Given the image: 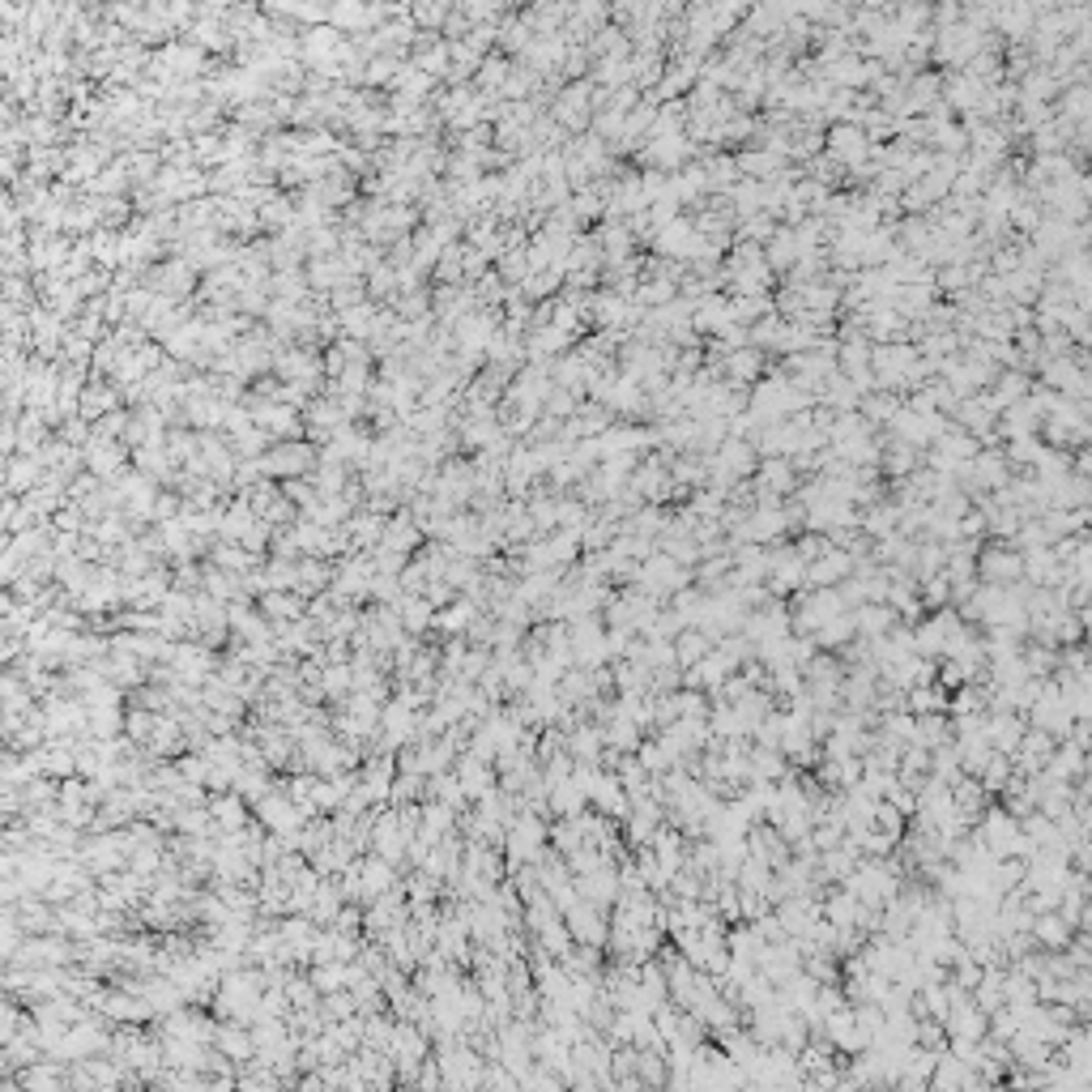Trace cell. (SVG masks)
I'll return each mask as SVG.
<instances>
[{
  "label": "cell",
  "mask_w": 1092,
  "mask_h": 1092,
  "mask_svg": "<svg viewBox=\"0 0 1092 1092\" xmlns=\"http://www.w3.org/2000/svg\"><path fill=\"white\" fill-rule=\"evenodd\" d=\"M341 896H346V892H341V884H328V879H324V884L316 888V896H312V909H308L312 922H337Z\"/></svg>",
  "instance_id": "cell-6"
},
{
  "label": "cell",
  "mask_w": 1092,
  "mask_h": 1092,
  "mask_svg": "<svg viewBox=\"0 0 1092 1092\" xmlns=\"http://www.w3.org/2000/svg\"><path fill=\"white\" fill-rule=\"evenodd\" d=\"M214 1050H222L231 1063H257V1041H252V1028H239V1024H218Z\"/></svg>",
  "instance_id": "cell-1"
},
{
  "label": "cell",
  "mask_w": 1092,
  "mask_h": 1092,
  "mask_svg": "<svg viewBox=\"0 0 1092 1092\" xmlns=\"http://www.w3.org/2000/svg\"><path fill=\"white\" fill-rule=\"evenodd\" d=\"M158 287L162 291H184L188 282H192V274H188V265H167V269H158Z\"/></svg>",
  "instance_id": "cell-19"
},
{
  "label": "cell",
  "mask_w": 1092,
  "mask_h": 1092,
  "mask_svg": "<svg viewBox=\"0 0 1092 1092\" xmlns=\"http://www.w3.org/2000/svg\"><path fill=\"white\" fill-rule=\"evenodd\" d=\"M86 457H90V470L103 474V478H115L119 461H124V453H119V448H111L107 440H103V448H98V440H94V444L86 448Z\"/></svg>",
  "instance_id": "cell-11"
},
{
  "label": "cell",
  "mask_w": 1092,
  "mask_h": 1092,
  "mask_svg": "<svg viewBox=\"0 0 1092 1092\" xmlns=\"http://www.w3.org/2000/svg\"><path fill=\"white\" fill-rule=\"evenodd\" d=\"M209 811H214V824L222 828V832H244V824H248V806H244V794H218L214 802H209Z\"/></svg>",
  "instance_id": "cell-4"
},
{
  "label": "cell",
  "mask_w": 1092,
  "mask_h": 1092,
  "mask_svg": "<svg viewBox=\"0 0 1092 1092\" xmlns=\"http://www.w3.org/2000/svg\"><path fill=\"white\" fill-rule=\"evenodd\" d=\"M470 623H474V602H457V606H448L444 615H436L440 632H470Z\"/></svg>",
  "instance_id": "cell-12"
},
{
  "label": "cell",
  "mask_w": 1092,
  "mask_h": 1092,
  "mask_svg": "<svg viewBox=\"0 0 1092 1092\" xmlns=\"http://www.w3.org/2000/svg\"><path fill=\"white\" fill-rule=\"evenodd\" d=\"M324 580H333V572H328V563L320 555H312V559L299 563V593H303V597L308 593H320Z\"/></svg>",
  "instance_id": "cell-10"
},
{
  "label": "cell",
  "mask_w": 1092,
  "mask_h": 1092,
  "mask_svg": "<svg viewBox=\"0 0 1092 1092\" xmlns=\"http://www.w3.org/2000/svg\"><path fill=\"white\" fill-rule=\"evenodd\" d=\"M287 994H291V1003H295V1007H316L320 985L312 981V977H291V981H287Z\"/></svg>",
  "instance_id": "cell-15"
},
{
  "label": "cell",
  "mask_w": 1092,
  "mask_h": 1092,
  "mask_svg": "<svg viewBox=\"0 0 1092 1092\" xmlns=\"http://www.w3.org/2000/svg\"><path fill=\"white\" fill-rule=\"evenodd\" d=\"M418 18H423V22H436L440 9H436V5H418Z\"/></svg>",
  "instance_id": "cell-23"
},
{
  "label": "cell",
  "mask_w": 1092,
  "mask_h": 1092,
  "mask_svg": "<svg viewBox=\"0 0 1092 1092\" xmlns=\"http://www.w3.org/2000/svg\"><path fill=\"white\" fill-rule=\"evenodd\" d=\"M43 478H39V461L30 457V461H13V470H9V487L13 491H26V487H39Z\"/></svg>",
  "instance_id": "cell-14"
},
{
  "label": "cell",
  "mask_w": 1092,
  "mask_h": 1092,
  "mask_svg": "<svg viewBox=\"0 0 1092 1092\" xmlns=\"http://www.w3.org/2000/svg\"><path fill=\"white\" fill-rule=\"evenodd\" d=\"M252 418H257V423H261L265 431H295V418H291V410H287V406H278V401H274V406H257V414H252Z\"/></svg>",
  "instance_id": "cell-13"
},
{
  "label": "cell",
  "mask_w": 1092,
  "mask_h": 1092,
  "mask_svg": "<svg viewBox=\"0 0 1092 1092\" xmlns=\"http://www.w3.org/2000/svg\"><path fill=\"white\" fill-rule=\"evenodd\" d=\"M111 401H115V397L107 393V388L94 384V388H86V397H82V414H86V418H98V414L111 410Z\"/></svg>",
  "instance_id": "cell-17"
},
{
  "label": "cell",
  "mask_w": 1092,
  "mask_h": 1092,
  "mask_svg": "<svg viewBox=\"0 0 1092 1092\" xmlns=\"http://www.w3.org/2000/svg\"><path fill=\"white\" fill-rule=\"evenodd\" d=\"M414 542H418L414 521H410V517H393V521H388V529H384V542H380V546H388V550H401V555H410V550H414Z\"/></svg>",
  "instance_id": "cell-9"
},
{
  "label": "cell",
  "mask_w": 1092,
  "mask_h": 1092,
  "mask_svg": "<svg viewBox=\"0 0 1092 1092\" xmlns=\"http://www.w3.org/2000/svg\"><path fill=\"white\" fill-rule=\"evenodd\" d=\"M431 597L427 593H410V597H401L397 610H401V623H406V632H427L431 623H436V615H431Z\"/></svg>",
  "instance_id": "cell-5"
},
{
  "label": "cell",
  "mask_w": 1092,
  "mask_h": 1092,
  "mask_svg": "<svg viewBox=\"0 0 1092 1092\" xmlns=\"http://www.w3.org/2000/svg\"><path fill=\"white\" fill-rule=\"evenodd\" d=\"M457 776H461V785H466V794L470 798H483L496 789V772H491V759H478L474 751L457 764Z\"/></svg>",
  "instance_id": "cell-3"
},
{
  "label": "cell",
  "mask_w": 1092,
  "mask_h": 1092,
  "mask_svg": "<svg viewBox=\"0 0 1092 1092\" xmlns=\"http://www.w3.org/2000/svg\"><path fill=\"white\" fill-rule=\"evenodd\" d=\"M333 18H337V22H346V26H363V22H367V9H363V5H354V0H341V5L333 9Z\"/></svg>",
  "instance_id": "cell-20"
},
{
  "label": "cell",
  "mask_w": 1092,
  "mask_h": 1092,
  "mask_svg": "<svg viewBox=\"0 0 1092 1092\" xmlns=\"http://www.w3.org/2000/svg\"><path fill=\"white\" fill-rule=\"evenodd\" d=\"M350 538H354V546H376V542H384V517L376 513V508H371V513H363V517H350Z\"/></svg>",
  "instance_id": "cell-7"
},
{
  "label": "cell",
  "mask_w": 1092,
  "mask_h": 1092,
  "mask_svg": "<svg viewBox=\"0 0 1092 1092\" xmlns=\"http://www.w3.org/2000/svg\"><path fill=\"white\" fill-rule=\"evenodd\" d=\"M154 722H158L154 713L137 709V713H128V717H124V734H128V738H137V743H149V734H154Z\"/></svg>",
  "instance_id": "cell-16"
},
{
  "label": "cell",
  "mask_w": 1092,
  "mask_h": 1092,
  "mask_svg": "<svg viewBox=\"0 0 1092 1092\" xmlns=\"http://www.w3.org/2000/svg\"><path fill=\"white\" fill-rule=\"evenodd\" d=\"M529 517H533V525H538V529H546V525H555V504H550V500H542V496H538V500L529 504Z\"/></svg>",
  "instance_id": "cell-21"
},
{
  "label": "cell",
  "mask_w": 1092,
  "mask_h": 1092,
  "mask_svg": "<svg viewBox=\"0 0 1092 1092\" xmlns=\"http://www.w3.org/2000/svg\"><path fill=\"white\" fill-rule=\"evenodd\" d=\"M308 461H312V448H308V444H282V448H274V453L261 457V470H265V474H287V478H295V474L308 470Z\"/></svg>",
  "instance_id": "cell-2"
},
{
  "label": "cell",
  "mask_w": 1092,
  "mask_h": 1092,
  "mask_svg": "<svg viewBox=\"0 0 1092 1092\" xmlns=\"http://www.w3.org/2000/svg\"><path fill=\"white\" fill-rule=\"evenodd\" d=\"M483 1084H496V1088H513V1084H517V1075H508V1071H500V1067H491V1071H483Z\"/></svg>",
  "instance_id": "cell-22"
},
{
  "label": "cell",
  "mask_w": 1092,
  "mask_h": 1092,
  "mask_svg": "<svg viewBox=\"0 0 1092 1092\" xmlns=\"http://www.w3.org/2000/svg\"><path fill=\"white\" fill-rule=\"evenodd\" d=\"M209 559H214V567H231V572H252V567H257V550H248L244 542H239V546H214V550H209Z\"/></svg>",
  "instance_id": "cell-8"
},
{
  "label": "cell",
  "mask_w": 1092,
  "mask_h": 1092,
  "mask_svg": "<svg viewBox=\"0 0 1092 1092\" xmlns=\"http://www.w3.org/2000/svg\"><path fill=\"white\" fill-rule=\"evenodd\" d=\"M567 918H572V935H580V939H597L602 931H597V918L589 914V909H580V905H572L567 909Z\"/></svg>",
  "instance_id": "cell-18"
}]
</instances>
